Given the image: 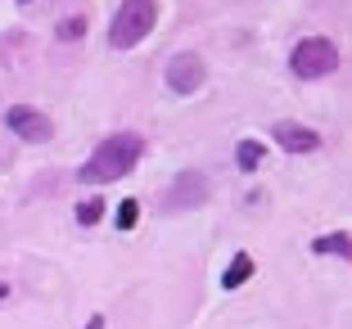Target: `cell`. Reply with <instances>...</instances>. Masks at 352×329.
<instances>
[{
  "label": "cell",
  "mask_w": 352,
  "mask_h": 329,
  "mask_svg": "<svg viewBox=\"0 0 352 329\" xmlns=\"http://www.w3.org/2000/svg\"><path fill=\"white\" fill-rule=\"evenodd\" d=\"M23 5H28V0H23Z\"/></svg>",
  "instance_id": "obj_16"
},
{
  "label": "cell",
  "mask_w": 352,
  "mask_h": 329,
  "mask_svg": "<svg viewBox=\"0 0 352 329\" xmlns=\"http://www.w3.org/2000/svg\"><path fill=\"white\" fill-rule=\"evenodd\" d=\"M154 0H122V10L113 14V23H109V41L118 45V50H131V45H140L154 32Z\"/></svg>",
  "instance_id": "obj_2"
},
{
  "label": "cell",
  "mask_w": 352,
  "mask_h": 329,
  "mask_svg": "<svg viewBox=\"0 0 352 329\" xmlns=\"http://www.w3.org/2000/svg\"><path fill=\"white\" fill-rule=\"evenodd\" d=\"M86 329H104V316H91V320H86Z\"/></svg>",
  "instance_id": "obj_14"
},
{
  "label": "cell",
  "mask_w": 352,
  "mask_h": 329,
  "mask_svg": "<svg viewBox=\"0 0 352 329\" xmlns=\"http://www.w3.org/2000/svg\"><path fill=\"white\" fill-rule=\"evenodd\" d=\"M118 230H131L135 221H140V203H135V198H126V203H118Z\"/></svg>",
  "instance_id": "obj_12"
},
{
  "label": "cell",
  "mask_w": 352,
  "mask_h": 329,
  "mask_svg": "<svg viewBox=\"0 0 352 329\" xmlns=\"http://www.w3.org/2000/svg\"><path fill=\"white\" fill-rule=\"evenodd\" d=\"M208 77V63L199 59V54H176L172 63H167V86H172L176 95H195L199 86H204Z\"/></svg>",
  "instance_id": "obj_5"
},
{
  "label": "cell",
  "mask_w": 352,
  "mask_h": 329,
  "mask_svg": "<svg viewBox=\"0 0 352 329\" xmlns=\"http://www.w3.org/2000/svg\"><path fill=\"white\" fill-rule=\"evenodd\" d=\"M5 298H10V284H5V280H0V302H5Z\"/></svg>",
  "instance_id": "obj_15"
},
{
  "label": "cell",
  "mask_w": 352,
  "mask_h": 329,
  "mask_svg": "<svg viewBox=\"0 0 352 329\" xmlns=\"http://www.w3.org/2000/svg\"><path fill=\"white\" fill-rule=\"evenodd\" d=\"M289 68H294V77H302V82L330 77V72L339 68V50H334V41H330V36H307V41H298V45H294Z\"/></svg>",
  "instance_id": "obj_3"
},
{
  "label": "cell",
  "mask_w": 352,
  "mask_h": 329,
  "mask_svg": "<svg viewBox=\"0 0 352 329\" xmlns=\"http://www.w3.org/2000/svg\"><path fill=\"white\" fill-rule=\"evenodd\" d=\"M208 198V176L204 172H181L167 190V207H199Z\"/></svg>",
  "instance_id": "obj_6"
},
{
  "label": "cell",
  "mask_w": 352,
  "mask_h": 329,
  "mask_svg": "<svg viewBox=\"0 0 352 329\" xmlns=\"http://www.w3.org/2000/svg\"><path fill=\"white\" fill-rule=\"evenodd\" d=\"M104 216V203L100 198H86V203H77V226H95Z\"/></svg>",
  "instance_id": "obj_11"
},
{
  "label": "cell",
  "mask_w": 352,
  "mask_h": 329,
  "mask_svg": "<svg viewBox=\"0 0 352 329\" xmlns=\"http://www.w3.org/2000/svg\"><path fill=\"white\" fill-rule=\"evenodd\" d=\"M311 253H316V258H325V253H334V258H348L352 262V235H316L311 239Z\"/></svg>",
  "instance_id": "obj_8"
},
{
  "label": "cell",
  "mask_w": 352,
  "mask_h": 329,
  "mask_svg": "<svg viewBox=\"0 0 352 329\" xmlns=\"http://www.w3.org/2000/svg\"><path fill=\"white\" fill-rule=\"evenodd\" d=\"M5 122H10L14 135H23V140H32V144H45L54 135V122L45 113H36V109H28V104H14L10 113H5Z\"/></svg>",
  "instance_id": "obj_4"
},
{
  "label": "cell",
  "mask_w": 352,
  "mask_h": 329,
  "mask_svg": "<svg viewBox=\"0 0 352 329\" xmlns=\"http://www.w3.org/2000/svg\"><path fill=\"white\" fill-rule=\"evenodd\" d=\"M271 135H276L280 149H289V154H311V149H321V135L311 131V126H302V122H276Z\"/></svg>",
  "instance_id": "obj_7"
},
{
  "label": "cell",
  "mask_w": 352,
  "mask_h": 329,
  "mask_svg": "<svg viewBox=\"0 0 352 329\" xmlns=\"http://www.w3.org/2000/svg\"><path fill=\"white\" fill-rule=\"evenodd\" d=\"M140 154H145V140L135 131H118L86 158L77 176H82V185H104V181H118V176L131 172V167L140 163Z\"/></svg>",
  "instance_id": "obj_1"
},
{
  "label": "cell",
  "mask_w": 352,
  "mask_h": 329,
  "mask_svg": "<svg viewBox=\"0 0 352 329\" xmlns=\"http://www.w3.org/2000/svg\"><path fill=\"white\" fill-rule=\"evenodd\" d=\"M249 275H253V258H249V253H235L230 266H226V275H221V288H239Z\"/></svg>",
  "instance_id": "obj_9"
},
{
  "label": "cell",
  "mask_w": 352,
  "mask_h": 329,
  "mask_svg": "<svg viewBox=\"0 0 352 329\" xmlns=\"http://www.w3.org/2000/svg\"><path fill=\"white\" fill-rule=\"evenodd\" d=\"M235 163L244 167V172H253V167L262 163V144H253V140H239V149H235Z\"/></svg>",
  "instance_id": "obj_10"
},
{
  "label": "cell",
  "mask_w": 352,
  "mask_h": 329,
  "mask_svg": "<svg viewBox=\"0 0 352 329\" xmlns=\"http://www.w3.org/2000/svg\"><path fill=\"white\" fill-rule=\"evenodd\" d=\"M82 32H86V19H68V23L59 27V36H68V41H77Z\"/></svg>",
  "instance_id": "obj_13"
}]
</instances>
